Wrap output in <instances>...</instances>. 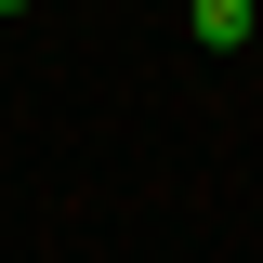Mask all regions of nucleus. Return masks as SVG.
Here are the masks:
<instances>
[{
  "mask_svg": "<svg viewBox=\"0 0 263 263\" xmlns=\"http://www.w3.org/2000/svg\"><path fill=\"white\" fill-rule=\"evenodd\" d=\"M184 27H197V53H250L263 13H250V0H184Z\"/></svg>",
  "mask_w": 263,
  "mask_h": 263,
  "instance_id": "obj_1",
  "label": "nucleus"
},
{
  "mask_svg": "<svg viewBox=\"0 0 263 263\" xmlns=\"http://www.w3.org/2000/svg\"><path fill=\"white\" fill-rule=\"evenodd\" d=\"M0 13H27V0H0Z\"/></svg>",
  "mask_w": 263,
  "mask_h": 263,
  "instance_id": "obj_2",
  "label": "nucleus"
}]
</instances>
